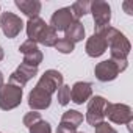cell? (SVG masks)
I'll use <instances>...</instances> for the list:
<instances>
[{"mask_svg":"<svg viewBox=\"0 0 133 133\" xmlns=\"http://www.w3.org/2000/svg\"><path fill=\"white\" fill-rule=\"evenodd\" d=\"M35 50H38V44L33 42V41H30V39H27V41L19 47V52H21L22 55H27V53H30V52H35Z\"/></svg>","mask_w":133,"mask_h":133,"instance_id":"obj_25","label":"cell"},{"mask_svg":"<svg viewBox=\"0 0 133 133\" xmlns=\"http://www.w3.org/2000/svg\"><path fill=\"white\" fill-rule=\"evenodd\" d=\"M0 27H2V31L6 38L13 39L16 38L22 28H24V22L19 16H16L14 13L11 11H6V13H2L0 14Z\"/></svg>","mask_w":133,"mask_h":133,"instance_id":"obj_7","label":"cell"},{"mask_svg":"<svg viewBox=\"0 0 133 133\" xmlns=\"http://www.w3.org/2000/svg\"><path fill=\"white\" fill-rule=\"evenodd\" d=\"M128 66L127 59H105L100 61L94 68V75L99 82H113L121 72H124Z\"/></svg>","mask_w":133,"mask_h":133,"instance_id":"obj_2","label":"cell"},{"mask_svg":"<svg viewBox=\"0 0 133 133\" xmlns=\"http://www.w3.org/2000/svg\"><path fill=\"white\" fill-rule=\"evenodd\" d=\"M107 99L102 97V96H94L91 97L89 103H88V108H86V116L85 119L88 121L89 125L96 127L99 124L103 122L105 119V107H107Z\"/></svg>","mask_w":133,"mask_h":133,"instance_id":"obj_5","label":"cell"},{"mask_svg":"<svg viewBox=\"0 0 133 133\" xmlns=\"http://www.w3.org/2000/svg\"><path fill=\"white\" fill-rule=\"evenodd\" d=\"M45 28H47V24L41 17L28 19V22H27V36H28V39L38 44V41H39V38H41V35L44 33Z\"/></svg>","mask_w":133,"mask_h":133,"instance_id":"obj_14","label":"cell"},{"mask_svg":"<svg viewBox=\"0 0 133 133\" xmlns=\"http://www.w3.org/2000/svg\"><path fill=\"white\" fill-rule=\"evenodd\" d=\"M130 6H131V2H125V3H124V10L127 11V14L131 16V14H133V10H131Z\"/></svg>","mask_w":133,"mask_h":133,"instance_id":"obj_28","label":"cell"},{"mask_svg":"<svg viewBox=\"0 0 133 133\" xmlns=\"http://www.w3.org/2000/svg\"><path fill=\"white\" fill-rule=\"evenodd\" d=\"M56 133H77V128H74V127H71L68 124L59 122V125L56 128Z\"/></svg>","mask_w":133,"mask_h":133,"instance_id":"obj_27","label":"cell"},{"mask_svg":"<svg viewBox=\"0 0 133 133\" xmlns=\"http://www.w3.org/2000/svg\"><path fill=\"white\" fill-rule=\"evenodd\" d=\"M38 121H41V113H38V111H30L24 116V125H27L28 128L33 124H36Z\"/></svg>","mask_w":133,"mask_h":133,"instance_id":"obj_24","label":"cell"},{"mask_svg":"<svg viewBox=\"0 0 133 133\" xmlns=\"http://www.w3.org/2000/svg\"><path fill=\"white\" fill-rule=\"evenodd\" d=\"M3 56H5V52H3V49H2V47H0V61L3 59Z\"/></svg>","mask_w":133,"mask_h":133,"instance_id":"obj_30","label":"cell"},{"mask_svg":"<svg viewBox=\"0 0 133 133\" xmlns=\"http://www.w3.org/2000/svg\"><path fill=\"white\" fill-rule=\"evenodd\" d=\"M14 5L28 17V19H33V17H39V13H41V2L39 0H16Z\"/></svg>","mask_w":133,"mask_h":133,"instance_id":"obj_15","label":"cell"},{"mask_svg":"<svg viewBox=\"0 0 133 133\" xmlns=\"http://www.w3.org/2000/svg\"><path fill=\"white\" fill-rule=\"evenodd\" d=\"M52 103V96L44 91L42 88H39L38 85L31 89V92L28 94V105L31 108V111H41V110H47Z\"/></svg>","mask_w":133,"mask_h":133,"instance_id":"obj_10","label":"cell"},{"mask_svg":"<svg viewBox=\"0 0 133 133\" xmlns=\"http://www.w3.org/2000/svg\"><path fill=\"white\" fill-rule=\"evenodd\" d=\"M64 33H66V36H64L66 39L75 44V42L83 41V38H85V27H83V24L80 21H75Z\"/></svg>","mask_w":133,"mask_h":133,"instance_id":"obj_16","label":"cell"},{"mask_svg":"<svg viewBox=\"0 0 133 133\" xmlns=\"http://www.w3.org/2000/svg\"><path fill=\"white\" fill-rule=\"evenodd\" d=\"M105 117L114 124H128L133 121V111L125 103H110L105 107Z\"/></svg>","mask_w":133,"mask_h":133,"instance_id":"obj_6","label":"cell"},{"mask_svg":"<svg viewBox=\"0 0 133 133\" xmlns=\"http://www.w3.org/2000/svg\"><path fill=\"white\" fill-rule=\"evenodd\" d=\"M92 97V85L89 82H77L71 88V102L82 105Z\"/></svg>","mask_w":133,"mask_h":133,"instance_id":"obj_12","label":"cell"},{"mask_svg":"<svg viewBox=\"0 0 133 133\" xmlns=\"http://www.w3.org/2000/svg\"><path fill=\"white\" fill-rule=\"evenodd\" d=\"M107 49H108V45H107V41H105V38H103L102 33H94L91 38H88L86 47H85L86 53H88L91 58L102 56Z\"/></svg>","mask_w":133,"mask_h":133,"instance_id":"obj_13","label":"cell"},{"mask_svg":"<svg viewBox=\"0 0 133 133\" xmlns=\"http://www.w3.org/2000/svg\"><path fill=\"white\" fill-rule=\"evenodd\" d=\"M107 41V45L110 47L111 59H127L130 53V41L114 27H107L105 30L100 31Z\"/></svg>","mask_w":133,"mask_h":133,"instance_id":"obj_1","label":"cell"},{"mask_svg":"<svg viewBox=\"0 0 133 133\" xmlns=\"http://www.w3.org/2000/svg\"><path fill=\"white\" fill-rule=\"evenodd\" d=\"M5 83H3V74L0 72V89H2V86H3Z\"/></svg>","mask_w":133,"mask_h":133,"instance_id":"obj_29","label":"cell"},{"mask_svg":"<svg viewBox=\"0 0 133 133\" xmlns=\"http://www.w3.org/2000/svg\"><path fill=\"white\" fill-rule=\"evenodd\" d=\"M89 13H92V17H94L96 33H100L102 30L110 27L111 8L107 2H102V0H94V2H91L89 3Z\"/></svg>","mask_w":133,"mask_h":133,"instance_id":"obj_3","label":"cell"},{"mask_svg":"<svg viewBox=\"0 0 133 133\" xmlns=\"http://www.w3.org/2000/svg\"><path fill=\"white\" fill-rule=\"evenodd\" d=\"M74 16H72V11L69 6L66 8H59L56 10L53 14H52V19H50V27L58 33V31H66L72 24H74Z\"/></svg>","mask_w":133,"mask_h":133,"instance_id":"obj_8","label":"cell"},{"mask_svg":"<svg viewBox=\"0 0 133 133\" xmlns=\"http://www.w3.org/2000/svg\"><path fill=\"white\" fill-rule=\"evenodd\" d=\"M77 133H83V131H77Z\"/></svg>","mask_w":133,"mask_h":133,"instance_id":"obj_31","label":"cell"},{"mask_svg":"<svg viewBox=\"0 0 133 133\" xmlns=\"http://www.w3.org/2000/svg\"><path fill=\"white\" fill-rule=\"evenodd\" d=\"M36 85H38L39 88H42L44 91H47V92L52 96V94L56 92V91L61 88V85H64V83H63V75H61L58 71L49 69V71L44 72V75H41V78H39V82H38Z\"/></svg>","mask_w":133,"mask_h":133,"instance_id":"obj_9","label":"cell"},{"mask_svg":"<svg viewBox=\"0 0 133 133\" xmlns=\"http://www.w3.org/2000/svg\"><path fill=\"white\" fill-rule=\"evenodd\" d=\"M30 133H52V127H50L49 122L41 119V121H38L36 124H33L30 127Z\"/></svg>","mask_w":133,"mask_h":133,"instance_id":"obj_23","label":"cell"},{"mask_svg":"<svg viewBox=\"0 0 133 133\" xmlns=\"http://www.w3.org/2000/svg\"><path fill=\"white\" fill-rule=\"evenodd\" d=\"M69 8L72 11L74 21H80L85 14L89 13V2H86V0H78V2L72 3V6H69Z\"/></svg>","mask_w":133,"mask_h":133,"instance_id":"obj_19","label":"cell"},{"mask_svg":"<svg viewBox=\"0 0 133 133\" xmlns=\"http://www.w3.org/2000/svg\"><path fill=\"white\" fill-rule=\"evenodd\" d=\"M55 47H56V50L59 53H72L74 49H75V44L71 42V41H68L66 38H61V39H58V42L55 44Z\"/></svg>","mask_w":133,"mask_h":133,"instance_id":"obj_21","label":"cell"},{"mask_svg":"<svg viewBox=\"0 0 133 133\" xmlns=\"http://www.w3.org/2000/svg\"><path fill=\"white\" fill-rule=\"evenodd\" d=\"M58 102L59 105H68L71 102V86L68 85H61V88L58 89Z\"/></svg>","mask_w":133,"mask_h":133,"instance_id":"obj_22","label":"cell"},{"mask_svg":"<svg viewBox=\"0 0 133 133\" xmlns=\"http://www.w3.org/2000/svg\"><path fill=\"white\" fill-rule=\"evenodd\" d=\"M22 102V88L13 83H6L0 89V108L3 111L14 110Z\"/></svg>","mask_w":133,"mask_h":133,"instance_id":"obj_4","label":"cell"},{"mask_svg":"<svg viewBox=\"0 0 133 133\" xmlns=\"http://www.w3.org/2000/svg\"><path fill=\"white\" fill-rule=\"evenodd\" d=\"M94 131H96V133H117L108 122H102V124L96 125V127H94Z\"/></svg>","mask_w":133,"mask_h":133,"instance_id":"obj_26","label":"cell"},{"mask_svg":"<svg viewBox=\"0 0 133 133\" xmlns=\"http://www.w3.org/2000/svg\"><path fill=\"white\" fill-rule=\"evenodd\" d=\"M22 63L27 64V66H33V68H38V66L42 63V52L38 49V50H35V52H30V53L24 55V61H22Z\"/></svg>","mask_w":133,"mask_h":133,"instance_id":"obj_20","label":"cell"},{"mask_svg":"<svg viewBox=\"0 0 133 133\" xmlns=\"http://www.w3.org/2000/svg\"><path fill=\"white\" fill-rule=\"evenodd\" d=\"M38 42L42 44V45H45V47H55V44L58 42V33L50 25H47V28L44 30V33L41 35V38H39Z\"/></svg>","mask_w":133,"mask_h":133,"instance_id":"obj_18","label":"cell"},{"mask_svg":"<svg viewBox=\"0 0 133 133\" xmlns=\"http://www.w3.org/2000/svg\"><path fill=\"white\" fill-rule=\"evenodd\" d=\"M83 114L77 110H68V111H64V114L61 116V122L63 124H68L74 128H78L80 124L83 122Z\"/></svg>","mask_w":133,"mask_h":133,"instance_id":"obj_17","label":"cell"},{"mask_svg":"<svg viewBox=\"0 0 133 133\" xmlns=\"http://www.w3.org/2000/svg\"><path fill=\"white\" fill-rule=\"evenodd\" d=\"M38 74V68H33V66H27L24 63H21L19 68L10 75V83L17 85V86H25L35 75Z\"/></svg>","mask_w":133,"mask_h":133,"instance_id":"obj_11","label":"cell"}]
</instances>
